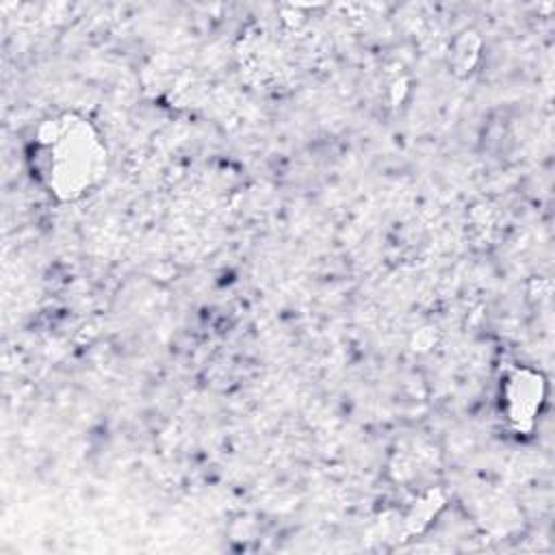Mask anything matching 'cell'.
Wrapping results in <instances>:
<instances>
[{"label":"cell","instance_id":"6da1fadb","mask_svg":"<svg viewBox=\"0 0 555 555\" xmlns=\"http://www.w3.org/2000/svg\"><path fill=\"white\" fill-rule=\"evenodd\" d=\"M48 152V178L54 191L65 197L78 195L100 173L102 145L82 121H61L52 128L50 141H43Z\"/></svg>","mask_w":555,"mask_h":555},{"label":"cell","instance_id":"7a4b0ae2","mask_svg":"<svg viewBox=\"0 0 555 555\" xmlns=\"http://www.w3.org/2000/svg\"><path fill=\"white\" fill-rule=\"evenodd\" d=\"M542 401V382L535 375L516 373L507 384V403H509V418L514 421H529L533 418L535 410Z\"/></svg>","mask_w":555,"mask_h":555}]
</instances>
